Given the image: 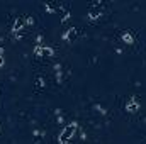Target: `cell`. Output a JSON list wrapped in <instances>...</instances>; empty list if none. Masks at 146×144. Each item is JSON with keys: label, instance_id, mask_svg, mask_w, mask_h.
I'll use <instances>...</instances> for the list:
<instances>
[{"label": "cell", "instance_id": "6", "mask_svg": "<svg viewBox=\"0 0 146 144\" xmlns=\"http://www.w3.org/2000/svg\"><path fill=\"white\" fill-rule=\"evenodd\" d=\"M99 15H100V10H97V9H92V10L88 12V17H90V19H97Z\"/></svg>", "mask_w": 146, "mask_h": 144}, {"label": "cell", "instance_id": "10", "mask_svg": "<svg viewBox=\"0 0 146 144\" xmlns=\"http://www.w3.org/2000/svg\"><path fill=\"white\" fill-rule=\"evenodd\" d=\"M3 66V56H0V68Z\"/></svg>", "mask_w": 146, "mask_h": 144}, {"label": "cell", "instance_id": "2", "mask_svg": "<svg viewBox=\"0 0 146 144\" xmlns=\"http://www.w3.org/2000/svg\"><path fill=\"white\" fill-rule=\"evenodd\" d=\"M126 108H127V112H131V114L138 112V108H139V104H138V98H136V97H131V100L127 102V105H126Z\"/></svg>", "mask_w": 146, "mask_h": 144}, {"label": "cell", "instance_id": "8", "mask_svg": "<svg viewBox=\"0 0 146 144\" xmlns=\"http://www.w3.org/2000/svg\"><path fill=\"white\" fill-rule=\"evenodd\" d=\"M34 53H36V56H42V48L41 46H36L34 48Z\"/></svg>", "mask_w": 146, "mask_h": 144}, {"label": "cell", "instance_id": "7", "mask_svg": "<svg viewBox=\"0 0 146 144\" xmlns=\"http://www.w3.org/2000/svg\"><path fill=\"white\" fill-rule=\"evenodd\" d=\"M42 54H46V56H53V49H51V48H42Z\"/></svg>", "mask_w": 146, "mask_h": 144}, {"label": "cell", "instance_id": "9", "mask_svg": "<svg viewBox=\"0 0 146 144\" xmlns=\"http://www.w3.org/2000/svg\"><path fill=\"white\" fill-rule=\"evenodd\" d=\"M33 22H34V19H33V17H27V19H26V24H33Z\"/></svg>", "mask_w": 146, "mask_h": 144}, {"label": "cell", "instance_id": "5", "mask_svg": "<svg viewBox=\"0 0 146 144\" xmlns=\"http://www.w3.org/2000/svg\"><path fill=\"white\" fill-rule=\"evenodd\" d=\"M122 41L126 42V44H133L134 42V39H133V36H131V32H122Z\"/></svg>", "mask_w": 146, "mask_h": 144}, {"label": "cell", "instance_id": "1", "mask_svg": "<svg viewBox=\"0 0 146 144\" xmlns=\"http://www.w3.org/2000/svg\"><path fill=\"white\" fill-rule=\"evenodd\" d=\"M75 129H76V124H75V122L70 124L68 127H65V131H63L61 136H60V144H68L70 137H72V134L75 132Z\"/></svg>", "mask_w": 146, "mask_h": 144}, {"label": "cell", "instance_id": "3", "mask_svg": "<svg viewBox=\"0 0 146 144\" xmlns=\"http://www.w3.org/2000/svg\"><path fill=\"white\" fill-rule=\"evenodd\" d=\"M63 37H65V41H70V42L75 41V39H76V29H75V27H70V29L65 32V36Z\"/></svg>", "mask_w": 146, "mask_h": 144}, {"label": "cell", "instance_id": "4", "mask_svg": "<svg viewBox=\"0 0 146 144\" xmlns=\"http://www.w3.org/2000/svg\"><path fill=\"white\" fill-rule=\"evenodd\" d=\"M24 27V20H21V19H17L15 22H14V27H12V31H14V34H17V31H21Z\"/></svg>", "mask_w": 146, "mask_h": 144}]
</instances>
